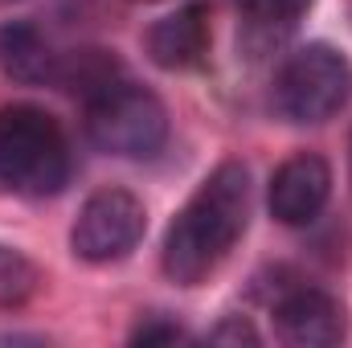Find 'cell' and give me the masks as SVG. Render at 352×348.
Returning <instances> with one entry per match:
<instances>
[{
    "label": "cell",
    "mask_w": 352,
    "mask_h": 348,
    "mask_svg": "<svg viewBox=\"0 0 352 348\" xmlns=\"http://www.w3.org/2000/svg\"><path fill=\"white\" fill-rule=\"evenodd\" d=\"M70 180V144L41 107H0V188L16 197H54Z\"/></svg>",
    "instance_id": "obj_2"
},
{
    "label": "cell",
    "mask_w": 352,
    "mask_h": 348,
    "mask_svg": "<svg viewBox=\"0 0 352 348\" xmlns=\"http://www.w3.org/2000/svg\"><path fill=\"white\" fill-rule=\"evenodd\" d=\"M332 197V168L316 152H299L270 176V213L283 226H311Z\"/></svg>",
    "instance_id": "obj_6"
},
{
    "label": "cell",
    "mask_w": 352,
    "mask_h": 348,
    "mask_svg": "<svg viewBox=\"0 0 352 348\" xmlns=\"http://www.w3.org/2000/svg\"><path fill=\"white\" fill-rule=\"evenodd\" d=\"M54 83L70 94H82L90 102V98H98L123 83V66L111 50H70L66 58H58Z\"/></svg>",
    "instance_id": "obj_10"
},
{
    "label": "cell",
    "mask_w": 352,
    "mask_h": 348,
    "mask_svg": "<svg viewBox=\"0 0 352 348\" xmlns=\"http://www.w3.org/2000/svg\"><path fill=\"white\" fill-rule=\"evenodd\" d=\"M352 94V66L349 58L332 45H303L295 50L283 70L274 74L270 102L278 111V119L287 123H328Z\"/></svg>",
    "instance_id": "obj_3"
},
{
    "label": "cell",
    "mask_w": 352,
    "mask_h": 348,
    "mask_svg": "<svg viewBox=\"0 0 352 348\" xmlns=\"http://www.w3.org/2000/svg\"><path fill=\"white\" fill-rule=\"evenodd\" d=\"M87 135L98 152L148 160L168 140V111L152 90L119 83L87 102Z\"/></svg>",
    "instance_id": "obj_4"
},
{
    "label": "cell",
    "mask_w": 352,
    "mask_h": 348,
    "mask_svg": "<svg viewBox=\"0 0 352 348\" xmlns=\"http://www.w3.org/2000/svg\"><path fill=\"white\" fill-rule=\"evenodd\" d=\"M173 340H184V328L164 320V316H148L131 332V345H173Z\"/></svg>",
    "instance_id": "obj_13"
},
{
    "label": "cell",
    "mask_w": 352,
    "mask_h": 348,
    "mask_svg": "<svg viewBox=\"0 0 352 348\" xmlns=\"http://www.w3.org/2000/svg\"><path fill=\"white\" fill-rule=\"evenodd\" d=\"M274 332L283 345L328 348L344 340V307L320 287H295L274 303Z\"/></svg>",
    "instance_id": "obj_7"
},
{
    "label": "cell",
    "mask_w": 352,
    "mask_h": 348,
    "mask_svg": "<svg viewBox=\"0 0 352 348\" xmlns=\"http://www.w3.org/2000/svg\"><path fill=\"white\" fill-rule=\"evenodd\" d=\"M58 70V54L50 50V41L41 37L37 25L29 21H8L0 25V74L25 87H41L54 83Z\"/></svg>",
    "instance_id": "obj_9"
},
{
    "label": "cell",
    "mask_w": 352,
    "mask_h": 348,
    "mask_svg": "<svg viewBox=\"0 0 352 348\" xmlns=\"http://www.w3.org/2000/svg\"><path fill=\"white\" fill-rule=\"evenodd\" d=\"M349 164H352V156H349Z\"/></svg>",
    "instance_id": "obj_16"
},
{
    "label": "cell",
    "mask_w": 352,
    "mask_h": 348,
    "mask_svg": "<svg viewBox=\"0 0 352 348\" xmlns=\"http://www.w3.org/2000/svg\"><path fill=\"white\" fill-rule=\"evenodd\" d=\"M238 8L254 25H291L311 8V0H238Z\"/></svg>",
    "instance_id": "obj_12"
},
{
    "label": "cell",
    "mask_w": 352,
    "mask_h": 348,
    "mask_svg": "<svg viewBox=\"0 0 352 348\" xmlns=\"http://www.w3.org/2000/svg\"><path fill=\"white\" fill-rule=\"evenodd\" d=\"M205 340H213V345H258V332H254L250 320H242V316H226L217 328H209Z\"/></svg>",
    "instance_id": "obj_14"
},
{
    "label": "cell",
    "mask_w": 352,
    "mask_h": 348,
    "mask_svg": "<svg viewBox=\"0 0 352 348\" xmlns=\"http://www.w3.org/2000/svg\"><path fill=\"white\" fill-rule=\"evenodd\" d=\"M41 274L37 266L12 246H0V307H21L25 299H33Z\"/></svg>",
    "instance_id": "obj_11"
},
{
    "label": "cell",
    "mask_w": 352,
    "mask_h": 348,
    "mask_svg": "<svg viewBox=\"0 0 352 348\" xmlns=\"http://www.w3.org/2000/svg\"><path fill=\"white\" fill-rule=\"evenodd\" d=\"M148 230L144 201L127 188H98L78 209L70 230V246L82 262H119L127 259Z\"/></svg>",
    "instance_id": "obj_5"
},
{
    "label": "cell",
    "mask_w": 352,
    "mask_h": 348,
    "mask_svg": "<svg viewBox=\"0 0 352 348\" xmlns=\"http://www.w3.org/2000/svg\"><path fill=\"white\" fill-rule=\"evenodd\" d=\"M250 217V173L238 160L217 164L184 201L164 234V274L180 287L209 279L238 246Z\"/></svg>",
    "instance_id": "obj_1"
},
{
    "label": "cell",
    "mask_w": 352,
    "mask_h": 348,
    "mask_svg": "<svg viewBox=\"0 0 352 348\" xmlns=\"http://www.w3.org/2000/svg\"><path fill=\"white\" fill-rule=\"evenodd\" d=\"M0 4H12V0H0Z\"/></svg>",
    "instance_id": "obj_15"
},
{
    "label": "cell",
    "mask_w": 352,
    "mask_h": 348,
    "mask_svg": "<svg viewBox=\"0 0 352 348\" xmlns=\"http://www.w3.org/2000/svg\"><path fill=\"white\" fill-rule=\"evenodd\" d=\"M144 45L160 70H192L209 50V12L201 4L176 8L148 29Z\"/></svg>",
    "instance_id": "obj_8"
}]
</instances>
